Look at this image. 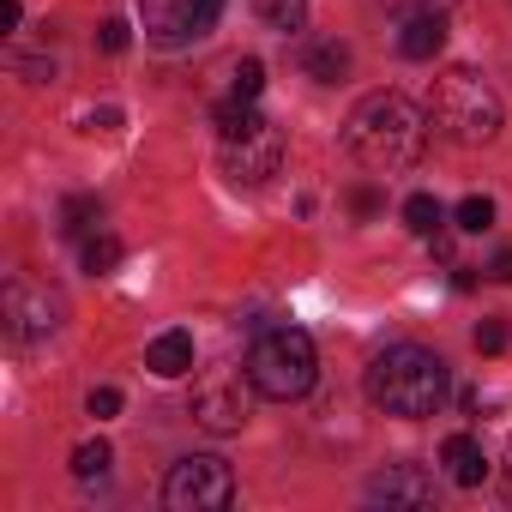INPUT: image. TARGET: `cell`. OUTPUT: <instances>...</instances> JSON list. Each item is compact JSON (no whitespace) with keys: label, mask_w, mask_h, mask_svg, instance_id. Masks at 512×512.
<instances>
[{"label":"cell","mask_w":512,"mask_h":512,"mask_svg":"<svg viewBox=\"0 0 512 512\" xmlns=\"http://www.w3.org/2000/svg\"><path fill=\"white\" fill-rule=\"evenodd\" d=\"M428 115L410 103V97H398V91H374V97H362L356 109H350V121H344V145H350V157L362 163V169H374V175H398V169H416L422 163V151H428Z\"/></svg>","instance_id":"6da1fadb"},{"label":"cell","mask_w":512,"mask_h":512,"mask_svg":"<svg viewBox=\"0 0 512 512\" xmlns=\"http://www.w3.org/2000/svg\"><path fill=\"white\" fill-rule=\"evenodd\" d=\"M362 392H368L374 410L404 416V422H422V416H434L440 398H446V362H440L434 350H422V344H386V350L368 362Z\"/></svg>","instance_id":"7a4b0ae2"},{"label":"cell","mask_w":512,"mask_h":512,"mask_svg":"<svg viewBox=\"0 0 512 512\" xmlns=\"http://www.w3.org/2000/svg\"><path fill=\"white\" fill-rule=\"evenodd\" d=\"M428 121L452 139V145H488L506 121L494 85L476 73V67H446L428 91Z\"/></svg>","instance_id":"3957f363"},{"label":"cell","mask_w":512,"mask_h":512,"mask_svg":"<svg viewBox=\"0 0 512 512\" xmlns=\"http://www.w3.org/2000/svg\"><path fill=\"white\" fill-rule=\"evenodd\" d=\"M314 368H320V356H314V338L302 326H272V332L253 338V350H247L253 386H260V398H278V404L302 398L314 386Z\"/></svg>","instance_id":"277c9868"},{"label":"cell","mask_w":512,"mask_h":512,"mask_svg":"<svg viewBox=\"0 0 512 512\" xmlns=\"http://www.w3.org/2000/svg\"><path fill=\"white\" fill-rule=\"evenodd\" d=\"M253 374L241 368H205L199 380H193V422L205 428V434H241L247 428V410H253Z\"/></svg>","instance_id":"5b68a950"},{"label":"cell","mask_w":512,"mask_h":512,"mask_svg":"<svg viewBox=\"0 0 512 512\" xmlns=\"http://www.w3.org/2000/svg\"><path fill=\"white\" fill-rule=\"evenodd\" d=\"M235 500V470L211 452L199 458H181L169 476H163V506L169 512H223Z\"/></svg>","instance_id":"8992f818"},{"label":"cell","mask_w":512,"mask_h":512,"mask_svg":"<svg viewBox=\"0 0 512 512\" xmlns=\"http://www.w3.org/2000/svg\"><path fill=\"white\" fill-rule=\"evenodd\" d=\"M0 320H7V338L13 344H43V338L61 332L67 302L49 284H37V278H13L7 296H0Z\"/></svg>","instance_id":"52a82bcc"},{"label":"cell","mask_w":512,"mask_h":512,"mask_svg":"<svg viewBox=\"0 0 512 512\" xmlns=\"http://www.w3.org/2000/svg\"><path fill=\"white\" fill-rule=\"evenodd\" d=\"M223 13V0H139V19H145V37L175 49V43H199Z\"/></svg>","instance_id":"ba28073f"},{"label":"cell","mask_w":512,"mask_h":512,"mask_svg":"<svg viewBox=\"0 0 512 512\" xmlns=\"http://www.w3.org/2000/svg\"><path fill=\"white\" fill-rule=\"evenodd\" d=\"M278 163H284V133H278L272 121H260V127H247V133L223 139V169H229L235 181H247V187L272 181Z\"/></svg>","instance_id":"9c48e42d"},{"label":"cell","mask_w":512,"mask_h":512,"mask_svg":"<svg viewBox=\"0 0 512 512\" xmlns=\"http://www.w3.org/2000/svg\"><path fill=\"white\" fill-rule=\"evenodd\" d=\"M392 43H398L404 61H434V55L446 49V13H434V7H404V13H392Z\"/></svg>","instance_id":"30bf717a"},{"label":"cell","mask_w":512,"mask_h":512,"mask_svg":"<svg viewBox=\"0 0 512 512\" xmlns=\"http://www.w3.org/2000/svg\"><path fill=\"white\" fill-rule=\"evenodd\" d=\"M368 500H386V506H434V476L422 464H386L368 476Z\"/></svg>","instance_id":"8fae6325"},{"label":"cell","mask_w":512,"mask_h":512,"mask_svg":"<svg viewBox=\"0 0 512 512\" xmlns=\"http://www.w3.org/2000/svg\"><path fill=\"white\" fill-rule=\"evenodd\" d=\"M145 368H151L157 380H181V374H193V332H181V326L157 332V338L145 344Z\"/></svg>","instance_id":"7c38bea8"},{"label":"cell","mask_w":512,"mask_h":512,"mask_svg":"<svg viewBox=\"0 0 512 512\" xmlns=\"http://www.w3.org/2000/svg\"><path fill=\"white\" fill-rule=\"evenodd\" d=\"M440 458H446V470H452L458 488H482L488 482V458H482V440L476 434H452L440 446Z\"/></svg>","instance_id":"4fadbf2b"},{"label":"cell","mask_w":512,"mask_h":512,"mask_svg":"<svg viewBox=\"0 0 512 512\" xmlns=\"http://www.w3.org/2000/svg\"><path fill=\"white\" fill-rule=\"evenodd\" d=\"M302 67H308V79H320V85H338V79L350 73V49H344V43H308Z\"/></svg>","instance_id":"5bb4252c"},{"label":"cell","mask_w":512,"mask_h":512,"mask_svg":"<svg viewBox=\"0 0 512 512\" xmlns=\"http://www.w3.org/2000/svg\"><path fill=\"white\" fill-rule=\"evenodd\" d=\"M97 223H103V205H97V193H73V199L61 205V235H67V241H85V235H97Z\"/></svg>","instance_id":"9a60e30c"},{"label":"cell","mask_w":512,"mask_h":512,"mask_svg":"<svg viewBox=\"0 0 512 512\" xmlns=\"http://www.w3.org/2000/svg\"><path fill=\"white\" fill-rule=\"evenodd\" d=\"M404 229L422 235V241H434V235L446 229V205H440L434 193H410V199H404Z\"/></svg>","instance_id":"2e32d148"},{"label":"cell","mask_w":512,"mask_h":512,"mask_svg":"<svg viewBox=\"0 0 512 512\" xmlns=\"http://www.w3.org/2000/svg\"><path fill=\"white\" fill-rule=\"evenodd\" d=\"M79 260H85V272L91 278H109V272H121V260H127V247L115 241V235H85V253H79Z\"/></svg>","instance_id":"e0dca14e"},{"label":"cell","mask_w":512,"mask_h":512,"mask_svg":"<svg viewBox=\"0 0 512 512\" xmlns=\"http://www.w3.org/2000/svg\"><path fill=\"white\" fill-rule=\"evenodd\" d=\"M253 13H260L272 31H302V19H308V0H247Z\"/></svg>","instance_id":"ac0fdd59"},{"label":"cell","mask_w":512,"mask_h":512,"mask_svg":"<svg viewBox=\"0 0 512 512\" xmlns=\"http://www.w3.org/2000/svg\"><path fill=\"white\" fill-rule=\"evenodd\" d=\"M260 121H266V115L253 109L247 97H223V103H217V133H223V139H235V133H247V127H260Z\"/></svg>","instance_id":"d6986e66"},{"label":"cell","mask_w":512,"mask_h":512,"mask_svg":"<svg viewBox=\"0 0 512 512\" xmlns=\"http://www.w3.org/2000/svg\"><path fill=\"white\" fill-rule=\"evenodd\" d=\"M109 464H115L109 440H85V446L73 452V476H79V482H103V476H109Z\"/></svg>","instance_id":"ffe728a7"},{"label":"cell","mask_w":512,"mask_h":512,"mask_svg":"<svg viewBox=\"0 0 512 512\" xmlns=\"http://www.w3.org/2000/svg\"><path fill=\"white\" fill-rule=\"evenodd\" d=\"M260 91H266V67L253 61V55L229 67V97H247V103H253V97H260Z\"/></svg>","instance_id":"44dd1931"},{"label":"cell","mask_w":512,"mask_h":512,"mask_svg":"<svg viewBox=\"0 0 512 512\" xmlns=\"http://www.w3.org/2000/svg\"><path fill=\"white\" fill-rule=\"evenodd\" d=\"M452 217H458V229H464V235H482V229H494V199H488V193H470Z\"/></svg>","instance_id":"7402d4cb"},{"label":"cell","mask_w":512,"mask_h":512,"mask_svg":"<svg viewBox=\"0 0 512 512\" xmlns=\"http://www.w3.org/2000/svg\"><path fill=\"white\" fill-rule=\"evenodd\" d=\"M133 43V31H127V19H103V31H97V49L103 55H121Z\"/></svg>","instance_id":"603a6c76"},{"label":"cell","mask_w":512,"mask_h":512,"mask_svg":"<svg viewBox=\"0 0 512 512\" xmlns=\"http://www.w3.org/2000/svg\"><path fill=\"white\" fill-rule=\"evenodd\" d=\"M476 350H482V356H500V350H506V320H482V326H476Z\"/></svg>","instance_id":"cb8c5ba5"},{"label":"cell","mask_w":512,"mask_h":512,"mask_svg":"<svg viewBox=\"0 0 512 512\" xmlns=\"http://www.w3.org/2000/svg\"><path fill=\"white\" fill-rule=\"evenodd\" d=\"M85 410H91V416H97V422H109V416H115V410H121V392H115V386H97V392H91V398H85Z\"/></svg>","instance_id":"d4e9b609"},{"label":"cell","mask_w":512,"mask_h":512,"mask_svg":"<svg viewBox=\"0 0 512 512\" xmlns=\"http://www.w3.org/2000/svg\"><path fill=\"white\" fill-rule=\"evenodd\" d=\"M85 127H91V133H115V127H121V109H91Z\"/></svg>","instance_id":"484cf974"},{"label":"cell","mask_w":512,"mask_h":512,"mask_svg":"<svg viewBox=\"0 0 512 512\" xmlns=\"http://www.w3.org/2000/svg\"><path fill=\"white\" fill-rule=\"evenodd\" d=\"M350 211H356V217H374V211H380V193H374V187H356V193H350Z\"/></svg>","instance_id":"4316f807"},{"label":"cell","mask_w":512,"mask_h":512,"mask_svg":"<svg viewBox=\"0 0 512 512\" xmlns=\"http://www.w3.org/2000/svg\"><path fill=\"white\" fill-rule=\"evenodd\" d=\"M404 7H434V13H452V0H392V13H404Z\"/></svg>","instance_id":"83f0119b"},{"label":"cell","mask_w":512,"mask_h":512,"mask_svg":"<svg viewBox=\"0 0 512 512\" xmlns=\"http://www.w3.org/2000/svg\"><path fill=\"white\" fill-rule=\"evenodd\" d=\"M0 31H19V0H7V7H0Z\"/></svg>","instance_id":"f1b7e54d"},{"label":"cell","mask_w":512,"mask_h":512,"mask_svg":"<svg viewBox=\"0 0 512 512\" xmlns=\"http://www.w3.org/2000/svg\"><path fill=\"white\" fill-rule=\"evenodd\" d=\"M494 278H500V284H512V253H500V260H494Z\"/></svg>","instance_id":"f546056e"}]
</instances>
